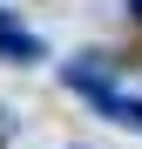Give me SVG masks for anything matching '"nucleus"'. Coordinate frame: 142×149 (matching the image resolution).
<instances>
[{
  "label": "nucleus",
  "instance_id": "3",
  "mask_svg": "<svg viewBox=\"0 0 142 149\" xmlns=\"http://www.w3.org/2000/svg\"><path fill=\"white\" fill-rule=\"evenodd\" d=\"M129 7H135V20H142V0H129Z\"/></svg>",
  "mask_w": 142,
  "mask_h": 149
},
{
  "label": "nucleus",
  "instance_id": "1",
  "mask_svg": "<svg viewBox=\"0 0 142 149\" xmlns=\"http://www.w3.org/2000/svg\"><path fill=\"white\" fill-rule=\"evenodd\" d=\"M0 54H7V61H41V41L20 27V20H7V14H0Z\"/></svg>",
  "mask_w": 142,
  "mask_h": 149
},
{
  "label": "nucleus",
  "instance_id": "2",
  "mask_svg": "<svg viewBox=\"0 0 142 149\" xmlns=\"http://www.w3.org/2000/svg\"><path fill=\"white\" fill-rule=\"evenodd\" d=\"M0 136H7V109H0Z\"/></svg>",
  "mask_w": 142,
  "mask_h": 149
}]
</instances>
